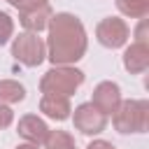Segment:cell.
Returning a JSON list of instances; mask_svg holds the SVG:
<instances>
[{
  "label": "cell",
  "instance_id": "obj_1",
  "mask_svg": "<svg viewBox=\"0 0 149 149\" xmlns=\"http://www.w3.org/2000/svg\"><path fill=\"white\" fill-rule=\"evenodd\" d=\"M49 40L47 44V58L54 65H72L86 54V30L84 23L68 12L51 14L49 19Z\"/></svg>",
  "mask_w": 149,
  "mask_h": 149
},
{
  "label": "cell",
  "instance_id": "obj_2",
  "mask_svg": "<svg viewBox=\"0 0 149 149\" xmlns=\"http://www.w3.org/2000/svg\"><path fill=\"white\" fill-rule=\"evenodd\" d=\"M84 81V72L72 65H54L40 79V91L44 95H63L70 98Z\"/></svg>",
  "mask_w": 149,
  "mask_h": 149
},
{
  "label": "cell",
  "instance_id": "obj_3",
  "mask_svg": "<svg viewBox=\"0 0 149 149\" xmlns=\"http://www.w3.org/2000/svg\"><path fill=\"white\" fill-rule=\"evenodd\" d=\"M112 123L119 133H144L149 128V102L147 100H121L112 114Z\"/></svg>",
  "mask_w": 149,
  "mask_h": 149
},
{
  "label": "cell",
  "instance_id": "obj_4",
  "mask_svg": "<svg viewBox=\"0 0 149 149\" xmlns=\"http://www.w3.org/2000/svg\"><path fill=\"white\" fill-rule=\"evenodd\" d=\"M12 56L28 68H37L47 58V44L37 33H21L12 42Z\"/></svg>",
  "mask_w": 149,
  "mask_h": 149
},
{
  "label": "cell",
  "instance_id": "obj_5",
  "mask_svg": "<svg viewBox=\"0 0 149 149\" xmlns=\"http://www.w3.org/2000/svg\"><path fill=\"white\" fill-rule=\"evenodd\" d=\"M95 37H98V42H100L102 47H107V49H119V47H123L126 40H128V26H126L123 19L107 16V19H102V21L98 23Z\"/></svg>",
  "mask_w": 149,
  "mask_h": 149
},
{
  "label": "cell",
  "instance_id": "obj_6",
  "mask_svg": "<svg viewBox=\"0 0 149 149\" xmlns=\"http://www.w3.org/2000/svg\"><path fill=\"white\" fill-rule=\"evenodd\" d=\"M72 121H74V128H77L79 133H84V135H98V133H102L105 126H107V116H105L100 109H95L91 102L79 105V107L74 109Z\"/></svg>",
  "mask_w": 149,
  "mask_h": 149
},
{
  "label": "cell",
  "instance_id": "obj_7",
  "mask_svg": "<svg viewBox=\"0 0 149 149\" xmlns=\"http://www.w3.org/2000/svg\"><path fill=\"white\" fill-rule=\"evenodd\" d=\"M119 102H121V91H119V86H116L114 81H100V84L95 86L91 105H93L95 109H100L105 116L114 114L116 107H119Z\"/></svg>",
  "mask_w": 149,
  "mask_h": 149
},
{
  "label": "cell",
  "instance_id": "obj_8",
  "mask_svg": "<svg viewBox=\"0 0 149 149\" xmlns=\"http://www.w3.org/2000/svg\"><path fill=\"white\" fill-rule=\"evenodd\" d=\"M16 130H19V135H21L28 144H35V147L44 144V140H47V135H49V126H47L40 116H35V114H26V116L19 121Z\"/></svg>",
  "mask_w": 149,
  "mask_h": 149
},
{
  "label": "cell",
  "instance_id": "obj_9",
  "mask_svg": "<svg viewBox=\"0 0 149 149\" xmlns=\"http://www.w3.org/2000/svg\"><path fill=\"white\" fill-rule=\"evenodd\" d=\"M123 68L130 74H140L149 68V44L144 42H133L123 51Z\"/></svg>",
  "mask_w": 149,
  "mask_h": 149
},
{
  "label": "cell",
  "instance_id": "obj_10",
  "mask_svg": "<svg viewBox=\"0 0 149 149\" xmlns=\"http://www.w3.org/2000/svg\"><path fill=\"white\" fill-rule=\"evenodd\" d=\"M49 19H51V7L49 5H42L37 9H28V12H19V21L26 28V33H40V30H44L49 26Z\"/></svg>",
  "mask_w": 149,
  "mask_h": 149
},
{
  "label": "cell",
  "instance_id": "obj_11",
  "mask_svg": "<svg viewBox=\"0 0 149 149\" xmlns=\"http://www.w3.org/2000/svg\"><path fill=\"white\" fill-rule=\"evenodd\" d=\"M40 109H42L49 119H56V121H65V119L70 116V112H72L70 100L63 98V95H42Z\"/></svg>",
  "mask_w": 149,
  "mask_h": 149
},
{
  "label": "cell",
  "instance_id": "obj_12",
  "mask_svg": "<svg viewBox=\"0 0 149 149\" xmlns=\"http://www.w3.org/2000/svg\"><path fill=\"white\" fill-rule=\"evenodd\" d=\"M26 98V88L14 79H0V105H14Z\"/></svg>",
  "mask_w": 149,
  "mask_h": 149
},
{
  "label": "cell",
  "instance_id": "obj_13",
  "mask_svg": "<svg viewBox=\"0 0 149 149\" xmlns=\"http://www.w3.org/2000/svg\"><path fill=\"white\" fill-rule=\"evenodd\" d=\"M116 7L130 19H144L149 12V0H116Z\"/></svg>",
  "mask_w": 149,
  "mask_h": 149
},
{
  "label": "cell",
  "instance_id": "obj_14",
  "mask_svg": "<svg viewBox=\"0 0 149 149\" xmlns=\"http://www.w3.org/2000/svg\"><path fill=\"white\" fill-rule=\"evenodd\" d=\"M44 149H74V140L65 130H49L44 140Z\"/></svg>",
  "mask_w": 149,
  "mask_h": 149
},
{
  "label": "cell",
  "instance_id": "obj_15",
  "mask_svg": "<svg viewBox=\"0 0 149 149\" xmlns=\"http://www.w3.org/2000/svg\"><path fill=\"white\" fill-rule=\"evenodd\" d=\"M12 33H14V23H12V19H9L5 12H0V47L9 42Z\"/></svg>",
  "mask_w": 149,
  "mask_h": 149
},
{
  "label": "cell",
  "instance_id": "obj_16",
  "mask_svg": "<svg viewBox=\"0 0 149 149\" xmlns=\"http://www.w3.org/2000/svg\"><path fill=\"white\" fill-rule=\"evenodd\" d=\"M12 7H16L19 12H28V9H37L42 5H49V0H7Z\"/></svg>",
  "mask_w": 149,
  "mask_h": 149
},
{
  "label": "cell",
  "instance_id": "obj_17",
  "mask_svg": "<svg viewBox=\"0 0 149 149\" xmlns=\"http://www.w3.org/2000/svg\"><path fill=\"white\" fill-rule=\"evenodd\" d=\"M12 119H14L12 109H9L7 105H0V130H2V128H7V126L12 123Z\"/></svg>",
  "mask_w": 149,
  "mask_h": 149
},
{
  "label": "cell",
  "instance_id": "obj_18",
  "mask_svg": "<svg viewBox=\"0 0 149 149\" xmlns=\"http://www.w3.org/2000/svg\"><path fill=\"white\" fill-rule=\"evenodd\" d=\"M135 42L147 44V19H140V26L135 28Z\"/></svg>",
  "mask_w": 149,
  "mask_h": 149
},
{
  "label": "cell",
  "instance_id": "obj_19",
  "mask_svg": "<svg viewBox=\"0 0 149 149\" xmlns=\"http://www.w3.org/2000/svg\"><path fill=\"white\" fill-rule=\"evenodd\" d=\"M86 149H114V144H109V142H105V140H93Z\"/></svg>",
  "mask_w": 149,
  "mask_h": 149
},
{
  "label": "cell",
  "instance_id": "obj_20",
  "mask_svg": "<svg viewBox=\"0 0 149 149\" xmlns=\"http://www.w3.org/2000/svg\"><path fill=\"white\" fill-rule=\"evenodd\" d=\"M16 149H37V147H35V144H28V142H26V144H19Z\"/></svg>",
  "mask_w": 149,
  "mask_h": 149
}]
</instances>
